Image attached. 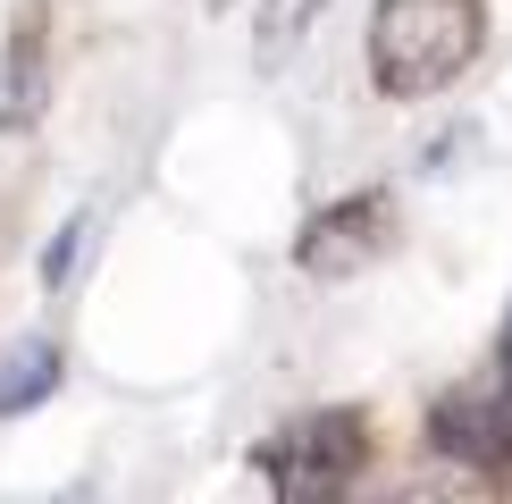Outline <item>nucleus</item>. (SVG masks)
Returning <instances> with one entry per match:
<instances>
[{
	"mask_svg": "<svg viewBox=\"0 0 512 504\" xmlns=\"http://www.w3.org/2000/svg\"><path fill=\"white\" fill-rule=\"evenodd\" d=\"M479 0H378L370 9V84L387 101H429L479 59Z\"/></svg>",
	"mask_w": 512,
	"mask_h": 504,
	"instance_id": "nucleus-1",
	"label": "nucleus"
},
{
	"mask_svg": "<svg viewBox=\"0 0 512 504\" xmlns=\"http://www.w3.org/2000/svg\"><path fill=\"white\" fill-rule=\"evenodd\" d=\"M361 454H370L361 420L353 412H319V420H294V429L261 454V479L277 496H336V488H353Z\"/></svg>",
	"mask_w": 512,
	"mask_h": 504,
	"instance_id": "nucleus-2",
	"label": "nucleus"
},
{
	"mask_svg": "<svg viewBox=\"0 0 512 504\" xmlns=\"http://www.w3.org/2000/svg\"><path fill=\"white\" fill-rule=\"evenodd\" d=\"M387 244H395V202L387 194H353V202H328L303 227L294 261H303L311 278H353V269H370Z\"/></svg>",
	"mask_w": 512,
	"mask_h": 504,
	"instance_id": "nucleus-3",
	"label": "nucleus"
},
{
	"mask_svg": "<svg viewBox=\"0 0 512 504\" xmlns=\"http://www.w3.org/2000/svg\"><path fill=\"white\" fill-rule=\"evenodd\" d=\"M437 446L471 462H512V387H471L454 404H437Z\"/></svg>",
	"mask_w": 512,
	"mask_h": 504,
	"instance_id": "nucleus-4",
	"label": "nucleus"
},
{
	"mask_svg": "<svg viewBox=\"0 0 512 504\" xmlns=\"http://www.w3.org/2000/svg\"><path fill=\"white\" fill-rule=\"evenodd\" d=\"M42 101H51V59H42V17L17 9L9 26V51H0V126L9 135H26L42 118Z\"/></svg>",
	"mask_w": 512,
	"mask_h": 504,
	"instance_id": "nucleus-5",
	"label": "nucleus"
},
{
	"mask_svg": "<svg viewBox=\"0 0 512 504\" xmlns=\"http://www.w3.org/2000/svg\"><path fill=\"white\" fill-rule=\"evenodd\" d=\"M59 370H68V362H59V345H42V336H34V345H17L9 370H0V420H26L42 395L59 387Z\"/></svg>",
	"mask_w": 512,
	"mask_h": 504,
	"instance_id": "nucleus-6",
	"label": "nucleus"
},
{
	"mask_svg": "<svg viewBox=\"0 0 512 504\" xmlns=\"http://www.w3.org/2000/svg\"><path fill=\"white\" fill-rule=\"evenodd\" d=\"M311 17H319V0H261V59H286Z\"/></svg>",
	"mask_w": 512,
	"mask_h": 504,
	"instance_id": "nucleus-7",
	"label": "nucleus"
},
{
	"mask_svg": "<svg viewBox=\"0 0 512 504\" xmlns=\"http://www.w3.org/2000/svg\"><path fill=\"white\" fill-rule=\"evenodd\" d=\"M496 378L512 387V320H504V345H496Z\"/></svg>",
	"mask_w": 512,
	"mask_h": 504,
	"instance_id": "nucleus-8",
	"label": "nucleus"
}]
</instances>
